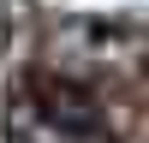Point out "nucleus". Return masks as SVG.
<instances>
[{
	"mask_svg": "<svg viewBox=\"0 0 149 143\" xmlns=\"http://www.w3.org/2000/svg\"><path fill=\"white\" fill-rule=\"evenodd\" d=\"M107 119L84 83L36 78L6 95V143H102Z\"/></svg>",
	"mask_w": 149,
	"mask_h": 143,
	"instance_id": "1",
	"label": "nucleus"
},
{
	"mask_svg": "<svg viewBox=\"0 0 149 143\" xmlns=\"http://www.w3.org/2000/svg\"><path fill=\"white\" fill-rule=\"evenodd\" d=\"M137 42H143V36H137V30H125V24H78V30H66V48H72L78 60H90V66L125 60Z\"/></svg>",
	"mask_w": 149,
	"mask_h": 143,
	"instance_id": "2",
	"label": "nucleus"
}]
</instances>
